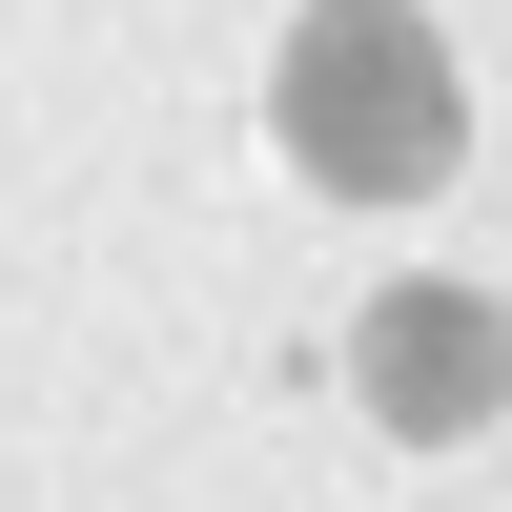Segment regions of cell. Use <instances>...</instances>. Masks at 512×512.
<instances>
[{"label":"cell","mask_w":512,"mask_h":512,"mask_svg":"<svg viewBox=\"0 0 512 512\" xmlns=\"http://www.w3.org/2000/svg\"><path fill=\"white\" fill-rule=\"evenodd\" d=\"M267 123L328 205H431L451 144H472V82H451L431 0H308L287 62H267Z\"/></svg>","instance_id":"1"},{"label":"cell","mask_w":512,"mask_h":512,"mask_svg":"<svg viewBox=\"0 0 512 512\" xmlns=\"http://www.w3.org/2000/svg\"><path fill=\"white\" fill-rule=\"evenodd\" d=\"M349 390H369V431H390V451L492 431V410H512V308H492V287H451V267L369 287V308H349Z\"/></svg>","instance_id":"2"}]
</instances>
